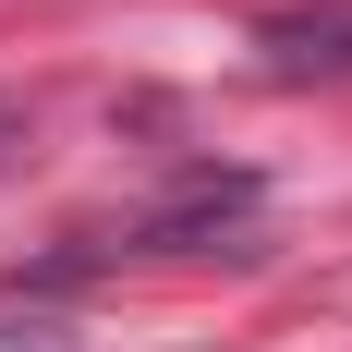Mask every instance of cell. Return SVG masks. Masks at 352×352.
<instances>
[{
	"mask_svg": "<svg viewBox=\"0 0 352 352\" xmlns=\"http://www.w3.org/2000/svg\"><path fill=\"white\" fill-rule=\"evenodd\" d=\"M255 49H267V73H352V0H280L267 25H255Z\"/></svg>",
	"mask_w": 352,
	"mask_h": 352,
	"instance_id": "1",
	"label": "cell"
},
{
	"mask_svg": "<svg viewBox=\"0 0 352 352\" xmlns=\"http://www.w3.org/2000/svg\"><path fill=\"white\" fill-rule=\"evenodd\" d=\"M0 352H73V328H49V316H0Z\"/></svg>",
	"mask_w": 352,
	"mask_h": 352,
	"instance_id": "2",
	"label": "cell"
}]
</instances>
